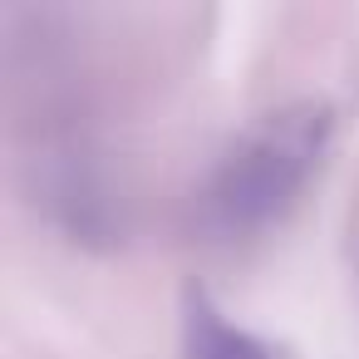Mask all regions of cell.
Instances as JSON below:
<instances>
[{"mask_svg":"<svg viewBox=\"0 0 359 359\" xmlns=\"http://www.w3.org/2000/svg\"><path fill=\"white\" fill-rule=\"evenodd\" d=\"M334 114L320 99H295L261 114L212 168L202 187V226L212 236H256L280 222L330 153Z\"/></svg>","mask_w":359,"mask_h":359,"instance_id":"1","label":"cell"},{"mask_svg":"<svg viewBox=\"0 0 359 359\" xmlns=\"http://www.w3.org/2000/svg\"><path fill=\"white\" fill-rule=\"evenodd\" d=\"M182 359H276L266 339L231 325L207 290H187L182 305Z\"/></svg>","mask_w":359,"mask_h":359,"instance_id":"2","label":"cell"}]
</instances>
